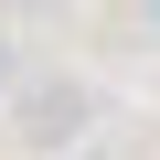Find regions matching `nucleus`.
Listing matches in <instances>:
<instances>
[{"instance_id":"nucleus-3","label":"nucleus","mask_w":160,"mask_h":160,"mask_svg":"<svg viewBox=\"0 0 160 160\" xmlns=\"http://www.w3.org/2000/svg\"><path fill=\"white\" fill-rule=\"evenodd\" d=\"M75 160H107V149H75Z\"/></svg>"},{"instance_id":"nucleus-2","label":"nucleus","mask_w":160,"mask_h":160,"mask_svg":"<svg viewBox=\"0 0 160 160\" xmlns=\"http://www.w3.org/2000/svg\"><path fill=\"white\" fill-rule=\"evenodd\" d=\"M11 86H22V64H11V43H0V96H11Z\"/></svg>"},{"instance_id":"nucleus-1","label":"nucleus","mask_w":160,"mask_h":160,"mask_svg":"<svg viewBox=\"0 0 160 160\" xmlns=\"http://www.w3.org/2000/svg\"><path fill=\"white\" fill-rule=\"evenodd\" d=\"M22 128H32L43 149H64L75 128H86V96H75V86H64V75H43V86L22 96Z\"/></svg>"}]
</instances>
